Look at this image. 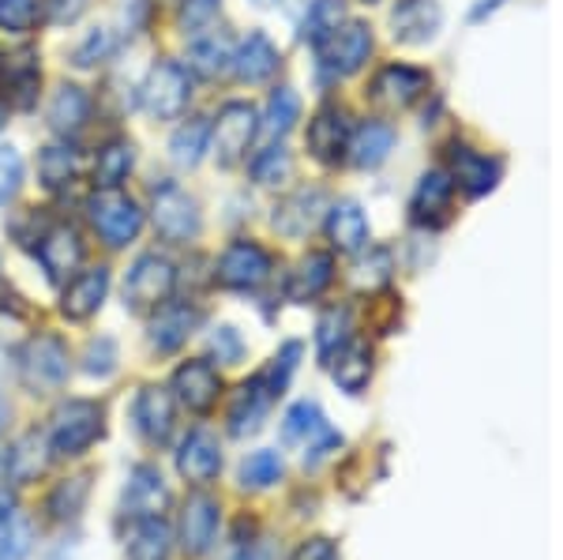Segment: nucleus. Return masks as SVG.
<instances>
[{
    "label": "nucleus",
    "instance_id": "20",
    "mask_svg": "<svg viewBox=\"0 0 563 560\" xmlns=\"http://www.w3.org/2000/svg\"><path fill=\"white\" fill-rule=\"evenodd\" d=\"M278 65H282L278 45L271 42L263 31H252L249 39H241L238 50H233L230 72L241 79L244 87H260V84H271V79H275Z\"/></svg>",
    "mask_w": 563,
    "mask_h": 560
},
{
    "label": "nucleus",
    "instance_id": "39",
    "mask_svg": "<svg viewBox=\"0 0 563 560\" xmlns=\"http://www.w3.org/2000/svg\"><path fill=\"white\" fill-rule=\"evenodd\" d=\"M342 23H346V4H342V0H312V8H308V15L301 23V39L320 50Z\"/></svg>",
    "mask_w": 563,
    "mask_h": 560
},
{
    "label": "nucleus",
    "instance_id": "46",
    "mask_svg": "<svg viewBox=\"0 0 563 560\" xmlns=\"http://www.w3.org/2000/svg\"><path fill=\"white\" fill-rule=\"evenodd\" d=\"M42 23V0H0V31L4 34H31Z\"/></svg>",
    "mask_w": 563,
    "mask_h": 560
},
{
    "label": "nucleus",
    "instance_id": "34",
    "mask_svg": "<svg viewBox=\"0 0 563 560\" xmlns=\"http://www.w3.org/2000/svg\"><path fill=\"white\" fill-rule=\"evenodd\" d=\"M323 207V193H308V188H301V193H294L289 200H282L275 207V230L286 233V238H305L308 230H312L316 222V211Z\"/></svg>",
    "mask_w": 563,
    "mask_h": 560
},
{
    "label": "nucleus",
    "instance_id": "2",
    "mask_svg": "<svg viewBox=\"0 0 563 560\" xmlns=\"http://www.w3.org/2000/svg\"><path fill=\"white\" fill-rule=\"evenodd\" d=\"M151 222L166 245H192L203 233V211L199 200L188 196L177 180H162L151 188Z\"/></svg>",
    "mask_w": 563,
    "mask_h": 560
},
{
    "label": "nucleus",
    "instance_id": "49",
    "mask_svg": "<svg viewBox=\"0 0 563 560\" xmlns=\"http://www.w3.org/2000/svg\"><path fill=\"white\" fill-rule=\"evenodd\" d=\"M23 177H26V166H23L20 147H12V143H0V207H8L15 196H20Z\"/></svg>",
    "mask_w": 563,
    "mask_h": 560
},
{
    "label": "nucleus",
    "instance_id": "4",
    "mask_svg": "<svg viewBox=\"0 0 563 560\" xmlns=\"http://www.w3.org/2000/svg\"><path fill=\"white\" fill-rule=\"evenodd\" d=\"M106 437V421H102V406L90 403V399H68L53 414V426H49V455L57 459H76L87 455L98 440Z\"/></svg>",
    "mask_w": 563,
    "mask_h": 560
},
{
    "label": "nucleus",
    "instance_id": "1",
    "mask_svg": "<svg viewBox=\"0 0 563 560\" xmlns=\"http://www.w3.org/2000/svg\"><path fill=\"white\" fill-rule=\"evenodd\" d=\"M87 222H90V230L98 233V241L117 252V249H129L132 241L140 238L147 215H143V207L135 204L129 193H121V188H95V193L87 196Z\"/></svg>",
    "mask_w": 563,
    "mask_h": 560
},
{
    "label": "nucleus",
    "instance_id": "59",
    "mask_svg": "<svg viewBox=\"0 0 563 560\" xmlns=\"http://www.w3.org/2000/svg\"><path fill=\"white\" fill-rule=\"evenodd\" d=\"M365 4H372V0H365Z\"/></svg>",
    "mask_w": 563,
    "mask_h": 560
},
{
    "label": "nucleus",
    "instance_id": "58",
    "mask_svg": "<svg viewBox=\"0 0 563 560\" xmlns=\"http://www.w3.org/2000/svg\"><path fill=\"white\" fill-rule=\"evenodd\" d=\"M252 4H260V8H267V4H275V0H252Z\"/></svg>",
    "mask_w": 563,
    "mask_h": 560
},
{
    "label": "nucleus",
    "instance_id": "11",
    "mask_svg": "<svg viewBox=\"0 0 563 560\" xmlns=\"http://www.w3.org/2000/svg\"><path fill=\"white\" fill-rule=\"evenodd\" d=\"M177 474L192 490H207L222 474V444L211 429L196 426L192 432H185V440L177 444Z\"/></svg>",
    "mask_w": 563,
    "mask_h": 560
},
{
    "label": "nucleus",
    "instance_id": "7",
    "mask_svg": "<svg viewBox=\"0 0 563 560\" xmlns=\"http://www.w3.org/2000/svg\"><path fill=\"white\" fill-rule=\"evenodd\" d=\"M256 132H260L256 106L241 102V98H233V102H222V106H218L214 124H211V151H214V158L222 162V166H238V162L249 155Z\"/></svg>",
    "mask_w": 563,
    "mask_h": 560
},
{
    "label": "nucleus",
    "instance_id": "41",
    "mask_svg": "<svg viewBox=\"0 0 563 560\" xmlns=\"http://www.w3.org/2000/svg\"><path fill=\"white\" fill-rule=\"evenodd\" d=\"M87 493H90V477L87 474L65 477V482L49 493L45 512H49V519H57V523L79 519V512H84V504H87Z\"/></svg>",
    "mask_w": 563,
    "mask_h": 560
},
{
    "label": "nucleus",
    "instance_id": "54",
    "mask_svg": "<svg viewBox=\"0 0 563 560\" xmlns=\"http://www.w3.org/2000/svg\"><path fill=\"white\" fill-rule=\"evenodd\" d=\"M294 560H342V557H339V549H334V541L312 538V541H305V546L297 549Z\"/></svg>",
    "mask_w": 563,
    "mask_h": 560
},
{
    "label": "nucleus",
    "instance_id": "56",
    "mask_svg": "<svg viewBox=\"0 0 563 560\" xmlns=\"http://www.w3.org/2000/svg\"><path fill=\"white\" fill-rule=\"evenodd\" d=\"M12 516H15V493L8 482H0V527H4Z\"/></svg>",
    "mask_w": 563,
    "mask_h": 560
},
{
    "label": "nucleus",
    "instance_id": "21",
    "mask_svg": "<svg viewBox=\"0 0 563 560\" xmlns=\"http://www.w3.org/2000/svg\"><path fill=\"white\" fill-rule=\"evenodd\" d=\"M169 504V490H166V477L158 474V466L151 463H140L132 466L129 474V485H124V516L132 519H151V516H162Z\"/></svg>",
    "mask_w": 563,
    "mask_h": 560
},
{
    "label": "nucleus",
    "instance_id": "24",
    "mask_svg": "<svg viewBox=\"0 0 563 560\" xmlns=\"http://www.w3.org/2000/svg\"><path fill=\"white\" fill-rule=\"evenodd\" d=\"M443 23V12L435 0H398L390 12V34L402 45H424L435 39Z\"/></svg>",
    "mask_w": 563,
    "mask_h": 560
},
{
    "label": "nucleus",
    "instance_id": "40",
    "mask_svg": "<svg viewBox=\"0 0 563 560\" xmlns=\"http://www.w3.org/2000/svg\"><path fill=\"white\" fill-rule=\"evenodd\" d=\"M297 117H301V98H297L289 87H275L271 90V102H267V113H263L260 129L267 132L271 140H282V135L294 132Z\"/></svg>",
    "mask_w": 563,
    "mask_h": 560
},
{
    "label": "nucleus",
    "instance_id": "17",
    "mask_svg": "<svg viewBox=\"0 0 563 560\" xmlns=\"http://www.w3.org/2000/svg\"><path fill=\"white\" fill-rule=\"evenodd\" d=\"M199 320H203V312H199L196 305H185V301H174V297H169V301L158 305L151 316V328H147L151 350H158V354H174V350H180L188 339H192Z\"/></svg>",
    "mask_w": 563,
    "mask_h": 560
},
{
    "label": "nucleus",
    "instance_id": "3",
    "mask_svg": "<svg viewBox=\"0 0 563 560\" xmlns=\"http://www.w3.org/2000/svg\"><path fill=\"white\" fill-rule=\"evenodd\" d=\"M192 102V72L180 61L162 57L154 61L147 79L140 87V106L151 121H180Z\"/></svg>",
    "mask_w": 563,
    "mask_h": 560
},
{
    "label": "nucleus",
    "instance_id": "51",
    "mask_svg": "<svg viewBox=\"0 0 563 560\" xmlns=\"http://www.w3.org/2000/svg\"><path fill=\"white\" fill-rule=\"evenodd\" d=\"M297 358H301V342H286V347L275 354V365H271V373H263V381H267L271 387V395H278L286 392V384H289V376L297 373Z\"/></svg>",
    "mask_w": 563,
    "mask_h": 560
},
{
    "label": "nucleus",
    "instance_id": "12",
    "mask_svg": "<svg viewBox=\"0 0 563 560\" xmlns=\"http://www.w3.org/2000/svg\"><path fill=\"white\" fill-rule=\"evenodd\" d=\"M174 421H177V403L166 387L147 384L132 403V426L147 440L151 448H166L174 437Z\"/></svg>",
    "mask_w": 563,
    "mask_h": 560
},
{
    "label": "nucleus",
    "instance_id": "14",
    "mask_svg": "<svg viewBox=\"0 0 563 560\" xmlns=\"http://www.w3.org/2000/svg\"><path fill=\"white\" fill-rule=\"evenodd\" d=\"M34 256H38L45 278H49L53 286H60V283H68V278L76 275L79 264H84V241H79V233L71 230V226L57 222L38 238Z\"/></svg>",
    "mask_w": 563,
    "mask_h": 560
},
{
    "label": "nucleus",
    "instance_id": "19",
    "mask_svg": "<svg viewBox=\"0 0 563 560\" xmlns=\"http://www.w3.org/2000/svg\"><path fill=\"white\" fill-rule=\"evenodd\" d=\"M45 466H49V444L38 432H23L0 451V482L31 485L45 474Z\"/></svg>",
    "mask_w": 563,
    "mask_h": 560
},
{
    "label": "nucleus",
    "instance_id": "27",
    "mask_svg": "<svg viewBox=\"0 0 563 560\" xmlns=\"http://www.w3.org/2000/svg\"><path fill=\"white\" fill-rule=\"evenodd\" d=\"M395 151V129L384 121H365L350 132L346 155L357 169H376L384 166L387 155Z\"/></svg>",
    "mask_w": 563,
    "mask_h": 560
},
{
    "label": "nucleus",
    "instance_id": "15",
    "mask_svg": "<svg viewBox=\"0 0 563 560\" xmlns=\"http://www.w3.org/2000/svg\"><path fill=\"white\" fill-rule=\"evenodd\" d=\"M372 53V31L365 23H342L339 31L331 34L320 45V65L331 72L334 79H346L353 72L365 68Z\"/></svg>",
    "mask_w": 563,
    "mask_h": 560
},
{
    "label": "nucleus",
    "instance_id": "57",
    "mask_svg": "<svg viewBox=\"0 0 563 560\" xmlns=\"http://www.w3.org/2000/svg\"><path fill=\"white\" fill-rule=\"evenodd\" d=\"M8 421H12V406H8V399L0 395V437L8 432Z\"/></svg>",
    "mask_w": 563,
    "mask_h": 560
},
{
    "label": "nucleus",
    "instance_id": "42",
    "mask_svg": "<svg viewBox=\"0 0 563 560\" xmlns=\"http://www.w3.org/2000/svg\"><path fill=\"white\" fill-rule=\"evenodd\" d=\"M252 180L263 188H278L286 185L289 177H294V158H289V151L282 147V143H271V147H263L256 158H252Z\"/></svg>",
    "mask_w": 563,
    "mask_h": 560
},
{
    "label": "nucleus",
    "instance_id": "48",
    "mask_svg": "<svg viewBox=\"0 0 563 560\" xmlns=\"http://www.w3.org/2000/svg\"><path fill=\"white\" fill-rule=\"evenodd\" d=\"M218 12H222V0H180L177 8V26L185 34H207L218 20Z\"/></svg>",
    "mask_w": 563,
    "mask_h": 560
},
{
    "label": "nucleus",
    "instance_id": "52",
    "mask_svg": "<svg viewBox=\"0 0 563 560\" xmlns=\"http://www.w3.org/2000/svg\"><path fill=\"white\" fill-rule=\"evenodd\" d=\"M207 347H211V354L222 361V365H238L244 358V339L238 328H230V323H218L211 331V339H207Z\"/></svg>",
    "mask_w": 563,
    "mask_h": 560
},
{
    "label": "nucleus",
    "instance_id": "31",
    "mask_svg": "<svg viewBox=\"0 0 563 560\" xmlns=\"http://www.w3.org/2000/svg\"><path fill=\"white\" fill-rule=\"evenodd\" d=\"M211 151V121L207 117H188L180 129L169 135V158L177 169H196Z\"/></svg>",
    "mask_w": 563,
    "mask_h": 560
},
{
    "label": "nucleus",
    "instance_id": "16",
    "mask_svg": "<svg viewBox=\"0 0 563 560\" xmlns=\"http://www.w3.org/2000/svg\"><path fill=\"white\" fill-rule=\"evenodd\" d=\"M222 395V381L218 369L207 358H192L174 373V403H180L192 414H211Z\"/></svg>",
    "mask_w": 563,
    "mask_h": 560
},
{
    "label": "nucleus",
    "instance_id": "45",
    "mask_svg": "<svg viewBox=\"0 0 563 560\" xmlns=\"http://www.w3.org/2000/svg\"><path fill=\"white\" fill-rule=\"evenodd\" d=\"M117 53V34L109 31V26H95V31L87 34L84 42L76 45V53H71V65L76 68H102L106 61H113Z\"/></svg>",
    "mask_w": 563,
    "mask_h": 560
},
{
    "label": "nucleus",
    "instance_id": "18",
    "mask_svg": "<svg viewBox=\"0 0 563 560\" xmlns=\"http://www.w3.org/2000/svg\"><path fill=\"white\" fill-rule=\"evenodd\" d=\"M90 113H95V98L79 84H60L53 90L49 106H45V124H49V132L60 135V140H76L90 124Z\"/></svg>",
    "mask_w": 563,
    "mask_h": 560
},
{
    "label": "nucleus",
    "instance_id": "32",
    "mask_svg": "<svg viewBox=\"0 0 563 560\" xmlns=\"http://www.w3.org/2000/svg\"><path fill=\"white\" fill-rule=\"evenodd\" d=\"M124 549H129V560H169V553H174V530H169V523L162 516L135 519Z\"/></svg>",
    "mask_w": 563,
    "mask_h": 560
},
{
    "label": "nucleus",
    "instance_id": "44",
    "mask_svg": "<svg viewBox=\"0 0 563 560\" xmlns=\"http://www.w3.org/2000/svg\"><path fill=\"white\" fill-rule=\"evenodd\" d=\"M282 477V455L275 448H260L244 455L241 463V485L244 490H271Z\"/></svg>",
    "mask_w": 563,
    "mask_h": 560
},
{
    "label": "nucleus",
    "instance_id": "25",
    "mask_svg": "<svg viewBox=\"0 0 563 560\" xmlns=\"http://www.w3.org/2000/svg\"><path fill=\"white\" fill-rule=\"evenodd\" d=\"M308 151L312 158H320L323 166H334V162L346 158V143H350V124L346 113L339 106H323L320 113L308 121Z\"/></svg>",
    "mask_w": 563,
    "mask_h": 560
},
{
    "label": "nucleus",
    "instance_id": "38",
    "mask_svg": "<svg viewBox=\"0 0 563 560\" xmlns=\"http://www.w3.org/2000/svg\"><path fill=\"white\" fill-rule=\"evenodd\" d=\"M76 151L65 143H49V147L38 151V180L42 188H49V193H60V188H68L71 180H76Z\"/></svg>",
    "mask_w": 563,
    "mask_h": 560
},
{
    "label": "nucleus",
    "instance_id": "36",
    "mask_svg": "<svg viewBox=\"0 0 563 560\" xmlns=\"http://www.w3.org/2000/svg\"><path fill=\"white\" fill-rule=\"evenodd\" d=\"M331 376H334V384L342 387V392H350V395H357V392H365V384H368V376H372V354H368V347L365 342H346V347L339 350L331 361Z\"/></svg>",
    "mask_w": 563,
    "mask_h": 560
},
{
    "label": "nucleus",
    "instance_id": "22",
    "mask_svg": "<svg viewBox=\"0 0 563 560\" xmlns=\"http://www.w3.org/2000/svg\"><path fill=\"white\" fill-rule=\"evenodd\" d=\"M109 294V267H87L79 275H71L65 283V294H60V312L68 320H90L98 309L106 305Z\"/></svg>",
    "mask_w": 563,
    "mask_h": 560
},
{
    "label": "nucleus",
    "instance_id": "33",
    "mask_svg": "<svg viewBox=\"0 0 563 560\" xmlns=\"http://www.w3.org/2000/svg\"><path fill=\"white\" fill-rule=\"evenodd\" d=\"M233 61V45L222 39V34H196L192 45H188V72L199 79H218L230 72Z\"/></svg>",
    "mask_w": 563,
    "mask_h": 560
},
{
    "label": "nucleus",
    "instance_id": "23",
    "mask_svg": "<svg viewBox=\"0 0 563 560\" xmlns=\"http://www.w3.org/2000/svg\"><path fill=\"white\" fill-rule=\"evenodd\" d=\"M271 403H275V395H271L267 381L260 376H252L249 384L238 387V395H233L230 403V437H256V432L263 429V421H267V410Z\"/></svg>",
    "mask_w": 563,
    "mask_h": 560
},
{
    "label": "nucleus",
    "instance_id": "53",
    "mask_svg": "<svg viewBox=\"0 0 563 560\" xmlns=\"http://www.w3.org/2000/svg\"><path fill=\"white\" fill-rule=\"evenodd\" d=\"M90 0H42V12L49 15L53 26H68L87 12Z\"/></svg>",
    "mask_w": 563,
    "mask_h": 560
},
{
    "label": "nucleus",
    "instance_id": "8",
    "mask_svg": "<svg viewBox=\"0 0 563 560\" xmlns=\"http://www.w3.org/2000/svg\"><path fill=\"white\" fill-rule=\"evenodd\" d=\"M271 271H275V260L263 245H256V241H230L222 249V256L214 260V283L225 286V290L249 294L267 283Z\"/></svg>",
    "mask_w": 563,
    "mask_h": 560
},
{
    "label": "nucleus",
    "instance_id": "50",
    "mask_svg": "<svg viewBox=\"0 0 563 560\" xmlns=\"http://www.w3.org/2000/svg\"><path fill=\"white\" fill-rule=\"evenodd\" d=\"M84 373L98 376V381H109L117 373V342L109 336H98L87 342V354H84Z\"/></svg>",
    "mask_w": 563,
    "mask_h": 560
},
{
    "label": "nucleus",
    "instance_id": "5",
    "mask_svg": "<svg viewBox=\"0 0 563 560\" xmlns=\"http://www.w3.org/2000/svg\"><path fill=\"white\" fill-rule=\"evenodd\" d=\"M177 290V267L166 252H143L135 256L124 278V305L132 312H154L158 305H166Z\"/></svg>",
    "mask_w": 563,
    "mask_h": 560
},
{
    "label": "nucleus",
    "instance_id": "37",
    "mask_svg": "<svg viewBox=\"0 0 563 560\" xmlns=\"http://www.w3.org/2000/svg\"><path fill=\"white\" fill-rule=\"evenodd\" d=\"M455 180L466 196H485V193H493L496 180H499V162L462 147L455 155Z\"/></svg>",
    "mask_w": 563,
    "mask_h": 560
},
{
    "label": "nucleus",
    "instance_id": "13",
    "mask_svg": "<svg viewBox=\"0 0 563 560\" xmlns=\"http://www.w3.org/2000/svg\"><path fill=\"white\" fill-rule=\"evenodd\" d=\"M42 65L34 50H12L0 53V102L15 106V110H31L38 102Z\"/></svg>",
    "mask_w": 563,
    "mask_h": 560
},
{
    "label": "nucleus",
    "instance_id": "9",
    "mask_svg": "<svg viewBox=\"0 0 563 560\" xmlns=\"http://www.w3.org/2000/svg\"><path fill=\"white\" fill-rule=\"evenodd\" d=\"M218 527H222V508L211 493L192 490L180 504V516H177V546L185 557H207L218 541Z\"/></svg>",
    "mask_w": 563,
    "mask_h": 560
},
{
    "label": "nucleus",
    "instance_id": "35",
    "mask_svg": "<svg viewBox=\"0 0 563 560\" xmlns=\"http://www.w3.org/2000/svg\"><path fill=\"white\" fill-rule=\"evenodd\" d=\"M331 278H334L331 252H308L294 275H289V297L294 301H312V297H320L331 286Z\"/></svg>",
    "mask_w": 563,
    "mask_h": 560
},
{
    "label": "nucleus",
    "instance_id": "47",
    "mask_svg": "<svg viewBox=\"0 0 563 560\" xmlns=\"http://www.w3.org/2000/svg\"><path fill=\"white\" fill-rule=\"evenodd\" d=\"M31 549H34V523L15 512V516L0 527V560H26Z\"/></svg>",
    "mask_w": 563,
    "mask_h": 560
},
{
    "label": "nucleus",
    "instance_id": "29",
    "mask_svg": "<svg viewBox=\"0 0 563 560\" xmlns=\"http://www.w3.org/2000/svg\"><path fill=\"white\" fill-rule=\"evenodd\" d=\"M451 193H455V180H451L448 174H440V169L424 174V177H421V185H417V193H413V200H410L413 222L435 226V222L448 219Z\"/></svg>",
    "mask_w": 563,
    "mask_h": 560
},
{
    "label": "nucleus",
    "instance_id": "26",
    "mask_svg": "<svg viewBox=\"0 0 563 560\" xmlns=\"http://www.w3.org/2000/svg\"><path fill=\"white\" fill-rule=\"evenodd\" d=\"M429 90V76H424L421 68H410V65H390L376 76V84H372V98L376 102L390 106V110H406L410 102Z\"/></svg>",
    "mask_w": 563,
    "mask_h": 560
},
{
    "label": "nucleus",
    "instance_id": "10",
    "mask_svg": "<svg viewBox=\"0 0 563 560\" xmlns=\"http://www.w3.org/2000/svg\"><path fill=\"white\" fill-rule=\"evenodd\" d=\"M282 444L305 448V463H320L323 455H331L334 448H342V437L327 426L323 410L316 403H297L282 418Z\"/></svg>",
    "mask_w": 563,
    "mask_h": 560
},
{
    "label": "nucleus",
    "instance_id": "55",
    "mask_svg": "<svg viewBox=\"0 0 563 560\" xmlns=\"http://www.w3.org/2000/svg\"><path fill=\"white\" fill-rule=\"evenodd\" d=\"M233 560H275V549L267 541H241Z\"/></svg>",
    "mask_w": 563,
    "mask_h": 560
},
{
    "label": "nucleus",
    "instance_id": "28",
    "mask_svg": "<svg viewBox=\"0 0 563 560\" xmlns=\"http://www.w3.org/2000/svg\"><path fill=\"white\" fill-rule=\"evenodd\" d=\"M327 238H331V245L339 252H361L368 245V219L365 211H361L353 200H342L331 207V215H327Z\"/></svg>",
    "mask_w": 563,
    "mask_h": 560
},
{
    "label": "nucleus",
    "instance_id": "30",
    "mask_svg": "<svg viewBox=\"0 0 563 560\" xmlns=\"http://www.w3.org/2000/svg\"><path fill=\"white\" fill-rule=\"evenodd\" d=\"M135 169V143L129 135H113L95 155V188H121Z\"/></svg>",
    "mask_w": 563,
    "mask_h": 560
},
{
    "label": "nucleus",
    "instance_id": "6",
    "mask_svg": "<svg viewBox=\"0 0 563 560\" xmlns=\"http://www.w3.org/2000/svg\"><path fill=\"white\" fill-rule=\"evenodd\" d=\"M20 369L23 384L31 392H60L71 376V358H68V347L60 342L57 336H34L26 347L20 350Z\"/></svg>",
    "mask_w": 563,
    "mask_h": 560
},
{
    "label": "nucleus",
    "instance_id": "43",
    "mask_svg": "<svg viewBox=\"0 0 563 560\" xmlns=\"http://www.w3.org/2000/svg\"><path fill=\"white\" fill-rule=\"evenodd\" d=\"M350 309H339V305H331L323 316H320V328H316V347H320V358L331 361L334 354H339L342 347L350 342Z\"/></svg>",
    "mask_w": 563,
    "mask_h": 560
}]
</instances>
